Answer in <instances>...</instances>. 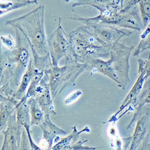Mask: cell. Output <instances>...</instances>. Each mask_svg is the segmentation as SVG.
I'll use <instances>...</instances> for the list:
<instances>
[{"label": "cell", "mask_w": 150, "mask_h": 150, "mask_svg": "<svg viewBox=\"0 0 150 150\" xmlns=\"http://www.w3.org/2000/svg\"><path fill=\"white\" fill-rule=\"evenodd\" d=\"M16 32V45L12 49H1V96L12 97L20 84L32 57L30 43L18 28Z\"/></svg>", "instance_id": "cell-1"}, {"label": "cell", "mask_w": 150, "mask_h": 150, "mask_svg": "<svg viewBox=\"0 0 150 150\" xmlns=\"http://www.w3.org/2000/svg\"><path fill=\"white\" fill-rule=\"evenodd\" d=\"M38 4V0H8L7 1H1L0 15L2 16L11 11Z\"/></svg>", "instance_id": "cell-18"}, {"label": "cell", "mask_w": 150, "mask_h": 150, "mask_svg": "<svg viewBox=\"0 0 150 150\" xmlns=\"http://www.w3.org/2000/svg\"><path fill=\"white\" fill-rule=\"evenodd\" d=\"M49 74L50 89L52 98L54 99L69 86H74L81 74L88 71L87 64H83L72 57L65 58V64L63 67L52 66L45 70Z\"/></svg>", "instance_id": "cell-6"}, {"label": "cell", "mask_w": 150, "mask_h": 150, "mask_svg": "<svg viewBox=\"0 0 150 150\" xmlns=\"http://www.w3.org/2000/svg\"><path fill=\"white\" fill-rule=\"evenodd\" d=\"M45 6L41 4L27 14L5 21L6 25L21 30L28 39L32 49L41 56L50 54L45 34Z\"/></svg>", "instance_id": "cell-3"}, {"label": "cell", "mask_w": 150, "mask_h": 150, "mask_svg": "<svg viewBox=\"0 0 150 150\" xmlns=\"http://www.w3.org/2000/svg\"><path fill=\"white\" fill-rule=\"evenodd\" d=\"M84 25L90 28L99 43L110 48H112L121 38L128 37L133 33L132 30L96 23H86Z\"/></svg>", "instance_id": "cell-9"}, {"label": "cell", "mask_w": 150, "mask_h": 150, "mask_svg": "<svg viewBox=\"0 0 150 150\" xmlns=\"http://www.w3.org/2000/svg\"><path fill=\"white\" fill-rule=\"evenodd\" d=\"M71 57L83 64L97 59L106 58L111 48L99 43L93 32L84 25L69 33Z\"/></svg>", "instance_id": "cell-4"}, {"label": "cell", "mask_w": 150, "mask_h": 150, "mask_svg": "<svg viewBox=\"0 0 150 150\" xmlns=\"http://www.w3.org/2000/svg\"><path fill=\"white\" fill-rule=\"evenodd\" d=\"M147 104H150V77L145 81L141 93L139 95L135 103L131 108L130 112H135V113L126 129L131 128L134 126L139 118V114L142 109Z\"/></svg>", "instance_id": "cell-13"}, {"label": "cell", "mask_w": 150, "mask_h": 150, "mask_svg": "<svg viewBox=\"0 0 150 150\" xmlns=\"http://www.w3.org/2000/svg\"><path fill=\"white\" fill-rule=\"evenodd\" d=\"M150 134V104L144 106L136 122L134 133L129 137V149L135 150Z\"/></svg>", "instance_id": "cell-10"}, {"label": "cell", "mask_w": 150, "mask_h": 150, "mask_svg": "<svg viewBox=\"0 0 150 150\" xmlns=\"http://www.w3.org/2000/svg\"><path fill=\"white\" fill-rule=\"evenodd\" d=\"M64 2L68 3L74 1L72 7H76L78 6H90L99 10L108 6H119L124 8V6L127 1L129 0H64Z\"/></svg>", "instance_id": "cell-14"}, {"label": "cell", "mask_w": 150, "mask_h": 150, "mask_svg": "<svg viewBox=\"0 0 150 150\" xmlns=\"http://www.w3.org/2000/svg\"><path fill=\"white\" fill-rule=\"evenodd\" d=\"M8 0H1V1H7Z\"/></svg>", "instance_id": "cell-24"}, {"label": "cell", "mask_w": 150, "mask_h": 150, "mask_svg": "<svg viewBox=\"0 0 150 150\" xmlns=\"http://www.w3.org/2000/svg\"><path fill=\"white\" fill-rule=\"evenodd\" d=\"M27 103L30 108L31 116V126H39L43 122L45 117V113L39 105L36 99L34 97L28 99Z\"/></svg>", "instance_id": "cell-20"}, {"label": "cell", "mask_w": 150, "mask_h": 150, "mask_svg": "<svg viewBox=\"0 0 150 150\" xmlns=\"http://www.w3.org/2000/svg\"><path fill=\"white\" fill-rule=\"evenodd\" d=\"M35 99L45 114L50 115H56L57 112L53 103L54 99L52 98L50 87H48L43 93L35 97Z\"/></svg>", "instance_id": "cell-19"}, {"label": "cell", "mask_w": 150, "mask_h": 150, "mask_svg": "<svg viewBox=\"0 0 150 150\" xmlns=\"http://www.w3.org/2000/svg\"><path fill=\"white\" fill-rule=\"evenodd\" d=\"M134 47H128L117 42L111 48L110 59L104 61L97 59L87 64L88 71L98 72L110 78L125 90L130 82L129 57Z\"/></svg>", "instance_id": "cell-2"}, {"label": "cell", "mask_w": 150, "mask_h": 150, "mask_svg": "<svg viewBox=\"0 0 150 150\" xmlns=\"http://www.w3.org/2000/svg\"><path fill=\"white\" fill-rule=\"evenodd\" d=\"M138 73L144 74L146 77H150V55L148 59H138Z\"/></svg>", "instance_id": "cell-21"}, {"label": "cell", "mask_w": 150, "mask_h": 150, "mask_svg": "<svg viewBox=\"0 0 150 150\" xmlns=\"http://www.w3.org/2000/svg\"><path fill=\"white\" fill-rule=\"evenodd\" d=\"M43 132V138L44 141L48 144L47 149H52L54 142H56L59 140V135H66L67 132L64 129L59 128L52 122L50 115L45 114V119L40 126Z\"/></svg>", "instance_id": "cell-12"}, {"label": "cell", "mask_w": 150, "mask_h": 150, "mask_svg": "<svg viewBox=\"0 0 150 150\" xmlns=\"http://www.w3.org/2000/svg\"><path fill=\"white\" fill-rule=\"evenodd\" d=\"M16 114H17V120L19 124L24 127L27 132L29 140H30V148L32 150L41 149L40 147L35 144L31 136V116L30 108L27 100L22 99L16 106Z\"/></svg>", "instance_id": "cell-11"}, {"label": "cell", "mask_w": 150, "mask_h": 150, "mask_svg": "<svg viewBox=\"0 0 150 150\" xmlns=\"http://www.w3.org/2000/svg\"><path fill=\"white\" fill-rule=\"evenodd\" d=\"M117 6H108L99 10V14L93 18L71 17L70 19L78 21L83 24L86 23H96L113 27L131 29L134 31H140L144 28L141 16L139 9L135 6L126 12Z\"/></svg>", "instance_id": "cell-5"}, {"label": "cell", "mask_w": 150, "mask_h": 150, "mask_svg": "<svg viewBox=\"0 0 150 150\" xmlns=\"http://www.w3.org/2000/svg\"><path fill=\"white\" fill-rule=\"evenodd\" d=\"M19 101L14 97L1 96V112H0V131L2 132L7 128L8 120L10 115L16 110V106Z\"/></svg>", "instance_id": "cell-16"}, {"label": "cell", "mask_w": 150, "mask_h": 150, "mask_svg": "<svg viewBox=\"0 0 150 150\" xmlns=\"http://www.w3.org/2000/svg\"><path fill=\"white\" fill-rule=\"evenodd\" d=\"M1 133L4 135L1 150L31 149L27 132L17 120L16 110L10 115L7 128Z\"/></svg>", "instance_id": "cell-7"}, {"label": "cell", "mask_w": 150, "mask_h": 150, "mask_svg": "<svg viewBox=\"0 0 150 150\" xmlns=\"http://www.w3.org/2000/svg\"><path fill=\"white\" fill-rule=\"evenodd\" d=\"M82 92L79 90L75 91V92L70 93L67 98H65L64 100V104H66V105H69V104L74 103L75 101L77 100L82 96Z\"/></svg>", "instance_id": "cell-23"}, {"label": "cell", "mask_w": 150, "mask_h": 150, "mask_svg": "<svg viewBox=\"0 0 150 150\" xmlns=\"http://www.w3.org/2000/svg\"><path fill=\"white\" fill-rule=\"evenodd\" d=\"M39 71L40 70H39L34 66L33 59H32V57L30 63H29L27 70L25 71L23 76L18 88L15 92L14 97H13L16 100H17L19 102L25 97L29 86V84H30L32 80L33 79L35 75L39 72Z\"/></svg>", "instance_id": "cell-15"}, {"label": "cell", "mask_w": 150, "mask_h": 150, "mask_svg": "<svg viewBox=\"0 0 150 150\" xmlns=\"http://www.w3.org/2000/svg\"><path fill=\"white\" fill-rule=\"evenodd\" d=\"M1 41L2 45H4L8 49H12L16 45V41L15 42L14 38L11 35H1Z\"/></svg>", "instance_id": "cell-22"}, {"label": "cell", "mask_w": 150, "mask_h": 150, "mask_svg": "<svg viewBox=\"0 0 150 150\" xmlns=\"http://www.w3.org/2000/svg\"><path fill=\"white\" fill-rule=\"evenodd\" d=\"M86 132L90 133L91 129L89 126L84 127L80 131H78L76 125L72 127V132L70 135L66 136L64 138H60L59 140L53 146L52 149L53 150H68L70 149L71 146L76 144L80 137L81 133Z\"/></svg>", "instance_id": "cell-17"}, {"label": "cell", "mask_w": 150, "mask_h": 150, "mask_svg": "<svg viewBox=\"0 0 150 150\" xmlns=\"http://www.w3.org/2000/svg\"><path fill=\"white\" fill-rule=\"evenodd\" d=\"M47 42L53 66H58L59 62L63 57H71L69 35L62 27L61 18H59L56 30L47 39Z\"/></svg>", "instance_id": "cell-8"}]
</instances>
